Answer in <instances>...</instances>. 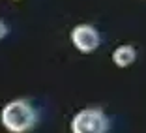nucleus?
<instances>
[{"label":"nucleus","mask_w":146,"mask_h":133,"mask_svg":"<svg viewBox=\"0 0 146 133\" xmlns=\"http://www.w3.org/2000/svg\"><path fill=\"white\" fill-rule=\"evenodd\" d=\"M6 34H8V26H6V23H2V21H0V39L4 38Z\"/></svg>","instance_id":"5"},{"label":"nucleus","mask_w":146,"mask_h":133,"mask_svg":"<svg viewBox=\"0 0 146 133\" xmlns=\"http://www.w3.org/2000/svg\"><path fill=\"white\" fill-rule=\"evenodd\" d=\"M71 41L81 53H92V51L98 49L101 38H99L98 30H96L94 26H90V25H77L71 30Z\"/></svg>","instance_id":"3"},{"label":"nucleus","mask_w":146,"mask_h":133,"mask_svg":"<svg viewBox=\"0 0 146 133\" xmlns=\"http://www.w3.org/2000/svg\"><path fill=\"white\" fill-rule=\"evenodd\" d=\"M109 129L107 116L98 109H84L79 111L71 120L73 133H103Z\"/></svg>","instance_id":"2"},{"label":"nucleus","mask_w":146,"mask_h":133,"mask_svg":"<svg viewBox=\"0 0 146 133\" xmlns=\"http://www.w3.org/2000/svg\"><path fill=\"white\" fill-rule=\"evenodd\" d=\"M135 58H137V53H135L133 47H129V45H122V47H118L112 53V62L116 66H120V68H125V66L133 64Z\"/></svg>","instance_id":"4"},{"label":"nucleus","mask_w":146,"mask_h":133,"mask_svg":"<svg viewBox=\"0 0 146 133\" xmlns=\"http://www.w3.org/2000/svg\"><path fill=\"white\" fill-rule=\"evenodd\" d=\"M2 124L6 129L13 133H23L28 131L36 124V112L30 103L17 99V101L8 103L2 109Z\"/></svg>","instance_id":"1"}]
</instances>
